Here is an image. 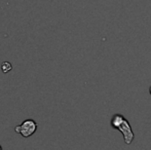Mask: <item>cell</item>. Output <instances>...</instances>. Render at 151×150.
<instances>
[{"mask_svg": "<svg viewBox=\"0 0 151 150\" xmlns=\"http://www.w3.org/2000/svg\"><path fill=\"white\" fill-rule=\"evenodd\" d=\"M37 130V123L33 119H26L23 121L22 124L17 126L14 128V132L20 134L24 138L31 137Z\"/></svg>", "mask_w": 151, "mask_h": 150, "instance_id": "1", "label": "cell"}, {"mask_svg": "<svg viewBox=\"0 0 151 150\" xmlns=\"http://www.w3.org/2000/svg\"><path fill=\"white\" fill-rule=\"evenodd\" d=\"M117 130L122 134L123 140L127 145H131L133 143L134 139H135V134H134L133 130H132V126L129 124V120L124 119L122 122L119 124V126L117 128Z\"/></svg>", "mask_w": 151, "mask_h": 150, "instance_id": "2", "label": "cell"}, {"mask_svg": "<svg viewBox=\"0 0 151 150\" xmlns=\"http://www.w3.org/2000/svg\"><path fill=\"white\" fill-rule=\"evenodd\" d=\"M124 119H125V117L122 115V114L116 113V114H114V115L111 117V119H110V126H111L112 128H114V130H117V128L119 126V124Z\"/></svg>", "mask_w": 151, "mask_h": 150, "instance_id": "3", "label": "cell"}, {"mask_svg": "<svg viewBox=\"0 0 151 150\" xmlns=\"http://www.w3.org/2000/svg\"><path fill=\"white\" fill-rule=\"evenodd\" d=\"M12 64H10L9 62H3L1 64V70H2V72H3V73L10 72V71H12Z\"/></svg>", "mask_w": 151, "mask_h": 150, "instance_id": "4", "label": "cell"}, {"mask_svg": "<svg viewBox=\"0 0 151 150\" xmlns=\"http://www.w3.org/2000/svg\"><path fill=\"white\" fill-rule=\"evenodd\" d=\"M149 93H150V95H151V86H150V88H149Z\"/></svg>", "mask_w": 151, "mask_h": 150, "instance_id": "5", "label": "cell"}, {"mask_svg": "<svg viewBox=\"0 0 151 150\" xmlns=\"http://www.w3.org/2000/svg\"><path fill=\"white\" fill-rule=\"evenodd\" d=\"M0 150H2V147H1V145H0Z\"/></svg>", "mask_w": 151, "mask_h": 150, "instance_id": "6", "label": "cell"}]
</instances>
